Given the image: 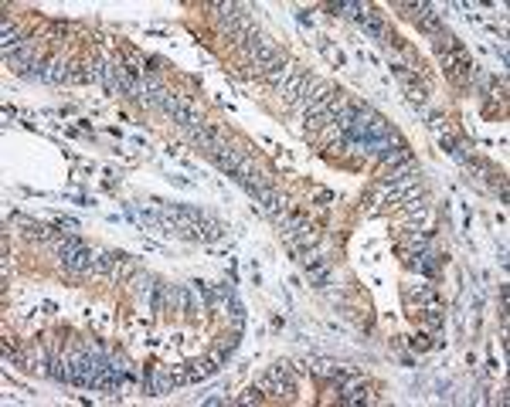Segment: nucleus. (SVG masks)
Here are the masks:
<instances>
[{
	"mask_svg": "<svg viewBox=\"0 0 510 407\" xmlns=\"http://www.w3.org/2000/svg\"><path fill=\"white\" fill-rule=\"evenodd\" d=\"M405 95L412 98L415 105H422V102H425V85H418V82H409V85H405Z\"/></svg>",
	"mask_w": 510,
	"mask_h": 407,
	"instance_id": "dca6fc26",
	"label": "nucleus"
},
{
	"mask_svg": "<svg viewBox=\"0 0 510 407\" xmlns=\"http://www.w3.org/2000/svg\"><path fill=\"white\" fill-rule=\"evenodd\" d=\"M293 75H296V64L289 62L286 55H279L276 62L265 68V82H269V85H286Z\"/></svg>",
	"mask_w": 510,
	"mask_h": 407,
	"instance_id": "0eeeda50",
	"label": "nucleus"
},
{
	"mask_svg": "<svg viewBox=\"0 0 510 407\" xmlns=\"http://www.w3.org/2000/svg\"><path fill=\"white\" fill-rule=\"evenodd\" d=\"M357 21H361V28H364V34H371V37H378V41H384V37H388V28H384V17H381V14H375L371 7H368V10H364V14H361Z\"/></svg>",
	"mask_w": 510,
	"mask_h": 407,
	"instance_id": "9d476101",
	"label": "nucleus"
},
{
	"mask_svg": "<svg viewBox=\"0 0 510 407\" xmlns=\"http://www.w3.org/2000/svg\"><path fill=\"white\" fill-rule=\"evenodd\" d=\"M432 44H436V51H439V55H449V51H459V41H456V37H452L449 31L432 34Z\"/></svg>",
	"mask_w": 510,
	"mask_h": 407,
	"instance_id": "4468645a",
	"label": "nucleus"
},
{
	"mask_svg": "<svg viewBox=\"0 0 510 407\" xmlns=\"http://www.w3.org/2000/svg\"><path fill=\"white\" fill-rule=\"evenodd\" d=\"M163 299L170 306H177V313H191V295L184 292V285H163Z\"/></svg>",
	"mask_w": 510,
	"mask_h": 407,
	"instance_id": "f8f14e48",
	"label": "nucleus"
},
{
	"mask_svg": "<svg viewBox=\"0 0 510 407\" xmlns=\"http://www.w3.org/2000/svg\"><path fill=\"white\" fill-rule=\"evenodd\" d=\"M188 370H191V380H208L211 374H218V367H215L211 360H197V363H188Z\"/></svg>",
	"mask_w": 510,
	"mask_h": 407,
	"instance_id": "2eb2a0df",
	"label": "nucleus"
},
{
	"mask_svg": "<svg viewBox=\"0 0 510 407\" xmlns=\"http://www.w3.org/2000/svg\"><path fill=\"white\" fill-rule=\"evenodd\" d=\"M412 346L422 353V349H429V343H425V336H418V340H412Z\"/></svg>",
	"mask_w": 510,
	"mask_h": 407,
	"instance_id": "aec40b11",
	"label": "nucleus"
},
{
	"mask_svg": "<svg viewBox=\"0 0 510 407\" xmlns=\"http://www.w3.org/2000/svg\"><path fill=\"white\" fill-rule=\"evenodd\" d=\"M337 95H340V92H337L334 85H327V82H320L317 98H313V102L306 105V123H310V125H317L320 119L327 116V109L334 105V98H337Z\"/></svg>",
	"mask_w": 510,
	"mask_h": 407,
	"instance_id": "39448f33",
	"label": "nucleus"
},
{
	"mask_svg": "<svg viewBox=\"0 0 510 407\" xmlns=\"http://www.w3.org/2000/svg\"><path fill=\"white\" fill-rule=\"evenodd\" d=\"M258 390H262V394H272V397H279V401L289 397V394H293V367L279 360L269 374L258 380Z\"/></svg>",
	"mask_w": 510,
	"mask_h": 407,
	"instance_id": "f257e3e1",
	"label": "nucleus"
},
{
	"mask_svg": "<svg viewBox=\"0 0 510 407\" xmlns=\"http://www.w3.org/2000/svg\"><path fill=\"white\" fill-rule=\"evenodd\" d=\"M306 85H310V71H306V68H296V75H293L286 85H283V98H286L289 105H296Z\"/></svg>",
	"mask_w": 510,
	"mask_h": 407,
	"instance_id": "1a4fd4ad",
	"label": "nucleus"
},
{
	"mask_svg": "<svg viewBox=\"0 0 510 407\" xmlns=\"http://www.w3.org/2000/svg\"><path fill=\"white\" fill-rule=\"evenodd\" d=\"M14 224H21L28 238H34V241H44V245H55V238H58L51 227H44V224H38V220L21 218V214H14Z\"/></svg>",
	"mask_w": 510,
	"mask_h": 407,
	"instance_id": "6e6552de",
	"label": "nucleus"
},
{
	"mask_svg": "<svg viewBox=\"0 0 510 407\" xmlns=\"http://www.w3.org/2000/svg\"><path fill=\"white\" fill-rule=\"evenodd\" d=\"M170 383H174V387L191 383V370H188V367H174V370H170Z\"/></svg>",
	"mask_w": 510,
	"mask_h": 407,
	"instance_id": "f3484780",
	"label": "nucleus"
},
{
	"mask_svg": "<svg viewBox=\"0 0 510 407\" xmlns=\"http://www.w3.org/2000/svg\"><path fill=\"white\" fill-rule=\"evenodd\" d=\"M443 68H446V75L452 82H473V75H477V64H470V58H466L463 48L443 55Z\"/></svg>",
	"mask_w": 510,
	"mask_h": 407,
	"instance_id": "7ed1b4c3",
	"label": "nucleus"
},
{
	"mask_svg": "<svg viewBox=\"0 0 510 407\" xmlns=\"http://www.w3.org/2000/svg\"><path fill=\"white\" fill-rule=\"evenodd\" d=\"M258 401H262V390H249V394H245V397H238L235 404H258Z\"/></svg>",
	"mask_w": 510,
	"mask_h": 407,
	"instance_id": "a211bd4d",
	"label": "nucleus"
},
{
	"mask_svg": "<svg viewBox=\"0 0 510 407\" xmlns=\"http://www.w3.org/2000/svg\"><path fill=\"white\" fill-rule=\"evenodd\" d=\"M245 48H249V62H252V68H258V71H265L269 64L283 55L265 34H255V31H252V37L245 41Z\"/></svg>",
	"mask_w": 510,
	"mask_h": 407,
	"instance_id": "f03ea898",
	"label": "nucleus"
},
{
	"mask_svg": "<svg viewBox=\"0 0 510 407\" xmlns=\"http://www.w3.org/2000/svg\"><path fill=\"white\" fill-rule=\"evenodd\" d=\"M242 157H249V153H245V150H231V146H228V143H224L222 150H218V153H215V163H218V166H222L224 173H228V177H231V173H235V166H238V163H242Z\"/></svg>",
	"mask_w": 510,
	"mask_h": 407,
	"instance_id": "9b49d317",
	"label": "nucleus"
},
{
	"mask_svg": "<svg viewBox=\"0 0 510 407\" xmlns=\"http://www.w3.org/2000/svg\"><path fill=\"white\" fill-rule=\"evenodd\" d=\"M201 401H204V404H224V397H222V394H204Z\"/></svg>",
	"mask_w": 510,
	"mask_h": 407,
	"instance_id": "6ab92c4d",
	"label": "nucleus"
},
{
	"mask_svg": "<svg viewBox=\"0 0 510 407\" xmlns=\"http://www.w3.org/2000/svg\"><path fill=\"white\" fill-rule=\"evenodd\" d=\"M310 370H313L317 376H327V380H337V376L354 374V370L340 367V363H334V360H313V363H310Z\"/></svg>",
	"mask_w": 510,
	"mask_h": 407,
	"instance_id": "ddd939ff",
	"label": "nucleus"
},
{
	"mask_svg": "<svg viewBox=\"0 0 510 407\" xmlns=\"http://www.w3.org/2000/svg\"><path fill=\"white\" fill-rule=\"evenodd\" d=\"M62 265L68 268V272H99V254L85 245L82 251H75V254L62 258Z\"/></svg>",
	"mask_w": 510,
	"mask_h": 407,
	"instance_id": "423d86ee",
	"label": "nucleus"
},
{
	"mask_svg": "<svg viewBox=\"0 0 510 407\" xmlns=\"http://www.w3.org/2000/svg\"><path fill=\"white\" fill-rule=\"evenodd\" d=\"M409 10L415 14V24H418V31L422 34H439V31H446L443 28V14L432 7V3H409Z\"/></svg>",
	"mask_w": 510,
	"mask_h": 407,
	"instance_id": "20e7f679",
	"label": "nucleus"
}]
</instances>
